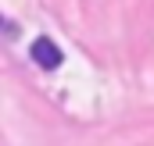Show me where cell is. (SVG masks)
<instances>
[{
  "instance_id": "obj_2",
  "label": "cell",
  "mask_w": 154,
  "mask_h": 146,
  "mask_svg": "<svg viewBox=\"0 0 154 146\" xmlns=\"http://www.w3.org/2000/svg\"><path fill=\"white\" fill-rule=\"evenodd\" d=\"M0 32H4V36H18V25H14V22H7V18L0 14Z\"/></svg>"
},
{
  "instance_id": "obj_1",
  "label": "cell",
  "mask_w": 154,
  "mask_h": 146,
  "mask_svg": "<svg viewBox=\"0 0 154 146\" xmlns=\"http://www.w3.org/2000/svg\"><path fill=\"white\" fill-rule=\"evenodd\" d=\"M29 54H32V61H36L43 72H57V68H61V61H65L61 46H57L54 39H47V36H39L36 43L29 46Z\"/></svg>"
}]
</instances>
